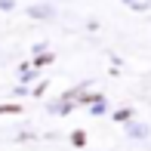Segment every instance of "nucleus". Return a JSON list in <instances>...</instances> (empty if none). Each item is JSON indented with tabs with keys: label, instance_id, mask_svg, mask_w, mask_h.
<instances>
[{
	"label": "nucleus",
	"instance_id": "nucleus-2",
	"mask_svg": "<svg viewBox=\"0 0 151 151\" xmlns=\"http://www.w3.org/2000/svg\"><path fill=\"white\" fill-rule=\"evenodd\" d=\"M71 139H74V145H83V142H86V136H83V133H74Z\"/></svg>",
	"mask_w": 151,
	"mask_h": 151
},
{
	"label": "nucleus",
	"instance_id": "nucleus-1",
	"mask_svg": "<svg viewBox=\"0 0 151 151\" xmlns=\"http://www.w3.org/2000/svg\"><path fill=\"white\" fill-rule=\"evenodd\" d=\"M19 111H22L19 105H0V114H19Z\"/></svg>",
	"mask_w": 151,
	"mask_h": 151
}]
</instances>
